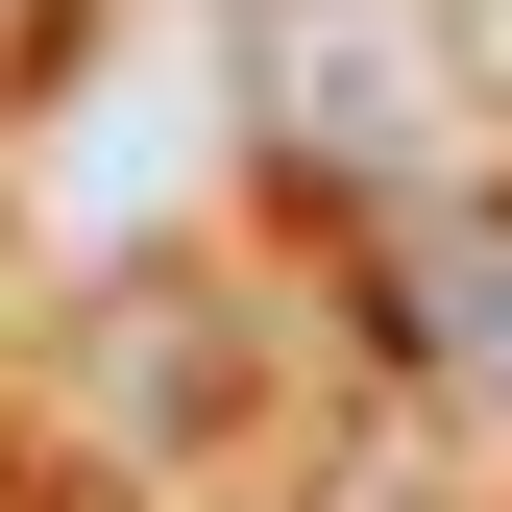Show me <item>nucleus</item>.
Instances as JSON below:
<instances>
[{"label": "nucleus", "instance_id": "nucleus-1", "mask_svg": "<svg viewBox=\"0 0 512 512\" xmlns=\"http://www.w3.org/2000/svg\"><path fill=\"white\" fill-rule=\"evenodd\" d=\"M220 49H244V147L317 171V196H439V25L415 0H220Z\"/></svg>", "mask_w": 512, "mask_h": 512}, {"label": "nucleus", "instance_id": "nucleus-2", "mask_svg": "<svg viewBox=\"0 0 512 512\" xmlns=\"http://www.w3.org/2000/svg\"><path fill=\"white\" fill-rule=\"evenodd\" d=\"M391 342L439 391H512V196H391Z\"/></svg>", "mask_w": 512, "mask_h": 512}]
</instances>
